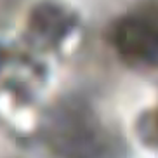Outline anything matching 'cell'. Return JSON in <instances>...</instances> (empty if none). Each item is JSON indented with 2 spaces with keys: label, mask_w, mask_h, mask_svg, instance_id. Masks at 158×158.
Wrapping results in <instances>:
<instances>
[{
  "label": "cell",
  "mask_w": 158,
  "mask_h": 158,
  "mask_svg": "<svg viewBox=\"0 0 158 158\" xmlns=\"http://www.w3.org/2000/svg\"><path fill=\"white\" fill-rule=\"evenodd\" d=\"M111 38L127 64L158 77V0H143L122 16L113 26Z\"/></svg>",
  "instance_id": "1"
}]
</instances>
